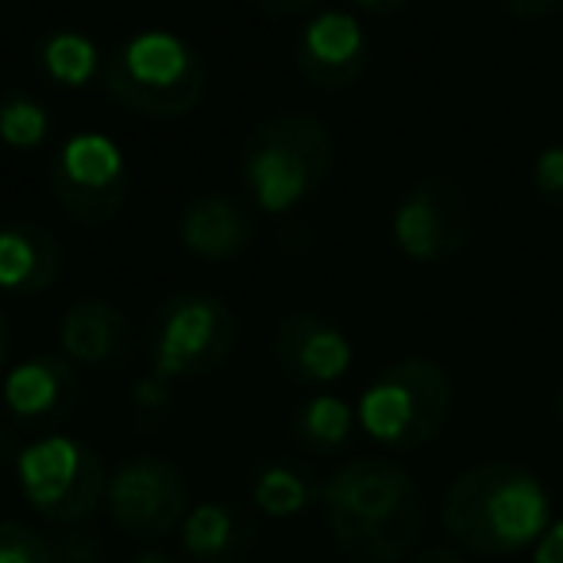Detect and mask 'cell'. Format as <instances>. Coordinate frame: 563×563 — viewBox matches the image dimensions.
I'll return each mask as SVG.
<instances>
[{
    "label": "cell",
    "mask_w": 563,
    "mask_h": 563,
    "mask_svg": "<svg viewBox=\"0 0 563 563\" xmlns=\"http://www.w3.org/2000/svg\"><path fill=\"white\" fill-rule=\"evenodd\" d=\"M555 417H560V429H563V378H560V383H555Z\"/></svg>",
    "instance_id": "32"
},
{
    "label": "cell",
    "mask_w": 563,
    "mask_h": 563,
    "mask_svg": "<svg viewBox=\"0 0 563 563\" xmlns=\"http://www.w3.org/2000/svg\"><path fill=\"white\" fill-rule=\"evenodd\" d=\"M321 509L347 563H398L424 529V494L401 463L367 455L324 478Z\"/></svg>",
    "instance_id": "1"
},
{
    "label": "cell",
    "mask_w": 563,
    "mask_h": 563,
    "mask_svg": "<svg viewBox=\"0 0 563 563\" xmlns=\"http://www.w3.org/2000/svg\"><path fill=\"white\" fill-rule=\"evenodd\" d=\"M51 109L27 89L0 93V143L9 151H40L51 143Z\"/></svg>",
    "instance_id": "21"
},
{
    "label": "cell",
    "mask_w": 563,
    "mask_h": 563,
    "mask_svg": "<svg viewBox=\"0 0 563 563\" xmlns=\"http://www.w3.org/2000/svg\"><path fill=\"white\" fill-rule=\"evenodd\" d=\"M0 563H55V544L27 521H0Z\"/></svg>",
    "instance_id": "22"
},
{
    "label": "cell",
    "mask_w": 563,
    "mask_h": 563,
    "mask_svg": "<svg viewBox=\"0 0 563 563\" xmlns=\"http://www.w3.org/2000/svg\"><path fill=\"white\" fill-rule=\"evenodd\" d=\"M20 452H24V448H20L16 432H12V424L0 421V471H4V467H16Z\"/></svg>",
    "instance_id": "27"
},
{
    "label": "cell",
    "mask_w": 563,
    "mask_h": 563,
    "mask_svg": "<svg viewBox=\"0 0 563 563\" xmlns=\"http://www.w3.org/2000/svg\"><path fill=\"white\" fill-rule=\"evenodd\" d=\"M532 194L552 212H563V143H548L532 158Z\"/></svg>",
    "instance_id": "23"
},
{
    "label": "cell",
    "mask_w": 563,
    "mask_h": 563,
    "mask_svg": "<svg viewBox=\"0 0 563 563\" xmlns=\"http://www.w3.org/2000/svg\"><path fill=\"white\" fill-rule=\"evenodd\" d=\"M16 483L27 506L55 525H78L104 506L109 467L93 444L63 432H47L16 460Z\"/></svg>",
    "instance_id": "7"
},
{
    "label": "cell",
    "mask_w": 563,
    "mask_h": 563,
    "mask_svg": "<svg viewBox=\"0 0 563 563\" xmlns=\"http://www.w3.org/2000/svg\"><path fill=\"white\" fill-rule=\"evenodd\" d=\"M109 101L147 120H178L205 101L209 70L181 35L135 32L112 47L101 66Z\"/></svg>",
    "instance_id": "4"
},
{
    "label": "cell",
    "mask_w": 563,
    "mask_h": 563,
    "mask_svg": "<svg viewBox=\"0 0 563 563\" xmlns=\"http://www.w3.org/2000/svg\"><path fill=\"white\" fill-rule=\"evenodd\" d=\"M255 544V521L235 501L189 506L181 521V548L194 563H240Z\"/></svg>",
    "instance_id": "17"
},
{
    "label": "cell",
    "mask_w": 563,
    "mask_h": 563,
    "mask_svg": "<svg viewBox=\"0 0 563 563\" xmlns=\"http://www.w3.org/2000/svg\"><path fill=\"white\" fill-rule=\"evenodd\" d=\"M247 4L263 12V16H306L324 0H247Z\"/></svg>",
    "instance_id": "25"
},
{
    "label": "cell",
    "mask_w": 563,
    "mask_h": 563,
    "mask_svg": "<svg viewBox=\"0 0 563 563\" xmlns=\"http://www.w3.org/2000/svg\"><path fill=\"white\" fill-rule=\"evenodd\" d=\"M455 386L437 360L409 355L383 367L360 398V429L386 452H417L444 432Z\"/></svg>",
    "instance_id": "5"
},
{
    "label": "cell",
    "mask_w": 563,
    "mask_h": 563,
    "mask_svg": "<svg viewBox=\"0 0 563 563\" xmlns=\"http://www.w3.org/2000/svg\"><path fill=\"white\" fill-rule=\"evenodd\" d=\"M317 475L298 460H263L251 475V506L274 521H290L309 506H321Z\"/></svg>",
    "instance_id": "18"
},
{
    "label": "cell",
    "mask_w": 563,
    "mask_h": 563,
    "mask_svg": "<svg viewBox=\"0 0 563 563\" xmlns=\"http://www.w3.org/2000/svg\"><path fill=\"white\" fill-rule=\"evenodd\" d=\"M240 344V317L217 294L181 290L158 301L147 321L151 375L189 383L220 371Z\"/></svg>",
    "instance_id": "6"
},
{
    "label": "cell",
    "mask_w": 563,
    "mask_h": 563,
    "mask_svg": "<svg viewBox=\"0 0 563 563\" xmlns=\"http://www.w3.org/2000/svg\"><path fill=\"white\" fill-rule=\"evenodd\" d=\"M274 367L294 386H329L352 371V340L332 317L298 309L286 313L271 340Z\"/></svg>",
    "instance_id": "13"
},
{
    "label": "cell",
    "mask_w": 563,
    "mask_h": 563,
    "mask_svg": "<svg viewBox=\"0 0 563 563\" xmlns=\"http://www.w3.org/2000/svg\"><path fill=\"white\" fill-rule=\"evenodd\" d=\"M294 66L306 86L321 93H344L371 70L367 27L344 9L317 12L294 40Z\"/></svg>",
    "instance_id": "11"
},
{
    "label": "cell",
    "mask_w": 563,
    "mask_h": 563,
    "mask_svg": "<svg viewBox=\"0 0 563 563\" xmlns=\"http://www.w3.org/2000/svg\"><path fill=\"white\" fill-rule=\"evenodd\" d=\"M336 166V140L309 112H278L255 124L240 155V178L251 209L290 217L313 201Z\"/></svg>",
    "instance_id": "3"
},
{
    "label": "cell",
    "mask_w": 563,
    "mask_h": 563,
    "mask_svg": "<svg viewBox=\"0 0 563 563\" xmlns=\"http://www.w3.org/2000/svg\"><path fill=\"white\" fill-rule=\"evenodd\" d=\"M81 398V378L78 367L66 360L63 352H40L32 360L16 363L0 383V401L4 413L16 429L43 432L66 421L78 409Z\"/></svg>",
    "instance_id": "12"
},
{
    "label": "cell",
    "mask_w": 563,
    "mask_h": 563,
    "mask_svg": "<svg viewBox=\"0 0 563 563\" xmlns=\"http://www.w3.org/2000/svg\"><path fill=\"white\" fill-rule=\"evenodd\" d=\"M132 189L128 158L104 132H74L58 143L51 163V194L74 224L101 228L120 217Z\"/></svg>",
    "instance_id": "8"
},
{
    "label": "cell",
    "mask_w": 563,
    "mask_h": 563,
    "mask_svg": "<svg viewBox=\"0 0 563 563\" xmlns=\"http://www.w3.org/2000/svg\"><path fill=\"white\" fill-rule=\"evenodd\" d=\"M132 563H181L178 555H170V552H158V548H151V552H140Z\"/></svg>",
    "instance_id": "31"
},
{
    "label": "cell",
    "mask_w": 563,
    "mask_h": 563,
    "mask_svg": "<svg viewBox=\"0 0 563 563\" xmlns=\"http://www.w3.org/2000/svg\"><path fill=\"white\" fill-rule=\"evenodd\" d=\"M355 424H360L355 409L347 406L344 398H336V394L321 390V394H313V398H306L290 413V440L306 455L329 460V455H340L352 448Z\"/></svg>",
    "instance_id": "20"
},
{
    "label": "cell",
    "mask_w": 563,
    "mask_h": 563,
    "mask_svg": "<svg viewBox=\"0 0 563 563\" xmlns=\"http://www.w3.org/2000/svg\"><path fill=\"white\" fill-rule=\"evenodd\" d=\"M104 509L132 540H163L189 514V483L166 455H128L109 471Z\"/></svg>",
    "instance_id": "10"
},
{
    "label": "cell",
    "mask_w": 563,
    "mask_h": 563,
    "mask_svg": "<svg viewBox=\"0 0 563 563\" xmlns=\"http://www.w3.org/2000/svg\"><path fill=\"white\" fill-rule=\"evenodd\" d=\"M532 563H563V521H552L532 548Z\"/></svg>",
    "instance_id": "26"
},
{
    "label": "cell",
    "mask_w": 563,
    "mask_h": 563,
    "mask_svg": "<svg viewBox=\"0 0 563 563\" xmlns=\"http://www.w3.org/2000/svg\"><path fill=\"white\" fill-rule=\"evenodd\" d=\"M352 9L367 12V16H394V12H401L409 4V0H347Z\"/></svg>",
    "instance_id": "28"
},
{
    "label": "cell",
    "mask_w": 563,
    "mask_h": 563,
    "mask_svg": "<svg viewBox=\"0 0 563 563\" xmlns=\"http://www.w3.org/2000/svg\"><path fill=\"white\" fill-rule=\"evenodd\" d=\"M394 247L413 263H452L475 235V205L471 194L448 174H429L413 181L394 205L390 217Z\"/></svg>",
    "instance_id": "9"
},
{
    "label": "cell",
    "mask_w": 563,
    "mask_h": 563,
    "mask_svg": "<svg viewBox=\"0 0 563 563\" xmlns=\"http://www.w3.org/2000/svg\"><path fill=\"white\" fill-rule=\"evenodd\" d=\"M9 352H12V332H9V317L0 309V371L9 367Z\"/></svg>",
    "instance_id": "30"
},
{
    "label": "cell",
    "mask_w": 563,
    "mask_h": 563,
    "mask_svg": "<svg viewBox=\"0 0 563 563\" xmlns=\"http://www.w3.org/2000/svg\"><path fill=\"white\" fill-rule=\"evenodd\" d=\"M63 274V243L35 220L0 224V294L40 298Z\"/></svg>",
    "instance_id": "16"
},
{
    "label": "cell",
    "mask_w": 563,
    "mask_h": 563,
    "mask_svg": "<svg viewBox=\"0 0 563 563\" xmlns=\"http://www.w3.org/2000/svg\"><path fill=\"white\" fill-rule=\"evenodd\" d=\"M444 532L475 555H517L537 548L552 525L540 478L517 463H478L448 486L440 501Z\"/></svg>",
    "instance_id": "2"
},
{
    "label": "cell",
    "mask_w": 563,
    "mask_h": 563,
    "mask_svg": "<svg viewBox=\"0 0 563 563\" xmlns=\"http://www.w3.org/2000/svg\"><path fill=\"white\" fill-rule=\"evenodd\" d=\"M501 9L514 20H548L563 9V0H501Z\"/></svg>",
    "instance_id": "24"
},
{
    "label": "cell",
    "mask_w": 563,
    "mask_h": 563,
    "mask_svg": "<svg viewBox=\"0 0 563 563\" xmlns=\"http://www.w3.org/2000/svg\"><path fill=\"white\" fill-rule=\"evenodd\" d=\"M178 240L201 263H232L255 243V209L232 194H201L181 209Z\"/></svg>",
    "instance_id": "15"
},
{
    "label": "cell",
    "mask_w": 563,
    "mask_h": 563,
    "mask_svg": "<svg viewBox=\"0 0 563 563\" xmlns=\"http://www.w3.org/2000/svg\"><path fill=\"white\" fill-rule=\"evenodd\" d=\"M58 344L74 367L109 375L132 363L135 329L124 309L112 306L109 298H78L66 306L58 321Z\"/></svg>",
    "instance_id": "14"
},
{
    "label": "cell",
    "mask_w": 563,
    "mask_h": 563,
    "mask_svg": "<svg viewBox=\"0 0 563 563\" xmlns=\"http://www.w3.org/2000/svg\"><path fill=\"white\" fill-rule=\"evenodd\" d=\"M35 74L47 86L63 89V93H78L101 74V51L89 35L74 32V27H51L35 40Z\"/></svg>",
    "instance_id": "19"
},
{
    "label": "cell",
    "mask_w": 563,
    "mask_h": 563,
    "mask_svg": "<svg viewBox=\"0 0 563 563\" xmlns=\"http://www.w3.org/2000/svg\"><path fill=\"white\" fill-rule=\"evenodd\" d=\"M413 563H467V560H463V552H455V548L437 544V548H424L421 555H413Z\"/></svg>",
    "instance_id": "29"
}]
</instances>
